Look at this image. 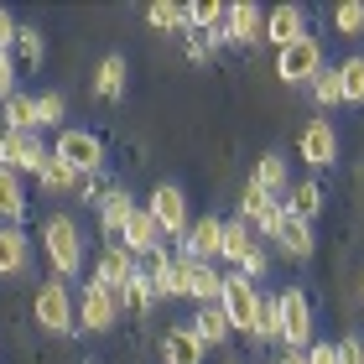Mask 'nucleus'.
I'll return each mask as SVG.
<instances>
[{"label":"nucleus","mask_w":364,"mask_h":364,"mask_svg":"<svg viewBox=\"0 0 364 364\" xmlns=\"http://www.w3.org/2000/svg\"><path fill=\"white\" fill-rule=\"evenodd\" d=\"M136 198H130L125 188H114V182H109V193H105V203H99V224H105V235H114V240H120V229L130 224V219H136Z\"/></svg>","instance_id":"412c9836"},{"label":"nucleus","mask_w":364,"mask_h":364,"mask_svg":"<svg viewBox=\"0 0 364 364\" xmlns=\"http://www.w3.org/2000/svg\"><path fill=\"white\" fill-rule=\"evenodd\" d=\"M255 343H281V302H276V296H266V302H260Z\"/></svg>","instance_id":"e433bc0d"},{"label":"nucleus","mask_w":364,"mask_h":364,"mask_svg":"<svg viewBox=\"0 0 364 364\" xmlns=\"http://www.w3.org/2000/svg\"><path fill=\"white\" fill-rule=\"evenodd\" d=\"M193 333L198 338H203V349H208V343H224L229 333H235V323H229V312H224V302H203V307H198L193 312Z\"/></svg>","instance_id":"4be33fe9"},{"label":"nucleus","mask_w":364,"mask_h":364,"mask_svg":"<svg viewBox=\"0 0 364 364\" xmlns=\"http://www.w3.org/2000/svg\"><path fill=\"white\" fill-rule=\"evenodd\" d=\"M120 291L99 287V281H89L84 296H78V333H109L114 323H120Z\"/></svg>","instance_id":"6e6552de"},{"label":"nucleus","mask_w":364,"mask_h":364,"mask_svg":"<svg viewBox=\"0 0 364 364\" xmlns=\"http://www.w3.org/2000/svg\"><path fill=\"white\" fill-rule=\"evenodd\" d=\"M31 312H37V323L47 328V333H78V302L68 296V281H58V276L37 287Z\"/></svg>","instance_id":"7ed1b4c3"},{"label":"nucleus","mask_w":364,"mask_h":364,"mask_svg":"<svg viewBox=\"0 0 364 364\" xmlns=\"http://www.w3.org/2000/svg\"><path fill=\"white\" fill-rule=\"evenodd\" d=\"M302 37H307V11L296 6V0L266 11V42H276V53H281V47H291V42H302Z\"/></svg>","instance_id":"4468645a"},{"label":"nucleus","mask_w":364,"mask_h":364,"mask_svg":"<svg viewBox=\"0 0 364 364\" xmlns=\"http://www.w3.org/2000/svg\"><path fill=\"white\" fill-rule=\"evenodd\" d=\"M120 245H125V250L136 255V260H151V255L161 250V245H167V235L156 229V219L146 213V203L136 208V219H130V224L120 229Z\"/></svg>","instance_id":"ddd939ff"},{"label":"nucleus","mask_w":364,"mask_h":364,"mask_svg":"<svg viewBox=\"0 0 364 364\" xmlns=\"http://www.w3.org/2000/svg\"><path fill=\"white\" fill-rule=\"evenodd\" d=\"M177 245H182V260H219V250H224V219H219V213L193 219L188 235H182Z\"/></svg>","instance_id":"9b49d317"},{"label":"nucleus","mask_w":364,"mask_h":364,"mask_svg":"<svg viewBox=\"0 0 364 364\" xmlns=\"http://www.w3.org/2000/svg\"><path fill=\"white\" fill-rule=\"evenodd\" d=\"M16 31H21V21L0 6V53H11V47H16Z\"/></svg>","instance_id":"79ce46f5"},{"label":"nucleus","mask_w":364,"mask_h":364,"mask_svg":"<svg viewBox=\"0 0 364 364\" xmlns=\"http://www.w3.org/2000/svg\"><path fill=\"white\" fill-rule=\"evenodd\" d=\"M296 156L307 161V167H333L338 161V130H333V120H307L302 125V136H296Z\"/></svg>","instance_id":"9d476101"},{"label":"nucleus","mask_w":364,"mask_h":364,"mask_svg":"<svg viewBox=\"0 0 364 364\" xmlns=\"http://www.w3.org/2000/svg\"><path fill=\"white\" fill-rule=\"evenodd\" d=\"M6 130H42L37 125V94H11L6 99Z\"/></svg>","instance_id":"7c9ffc66"},{"label":"nucleus","mask_w":364,"mask_h":364,"mask_svg":"<svg viewBox=\"0 0 364 364\" xmlns=\"http://www.w3.org/2000/svg\"><path fill=\"white\" fill-rule=\"evenodd\" d=\"M312 99H318V109H333V105H343V78H338V68H323L318 78H312Z\"/></svg>","instance_id":"72a5a7b5"},{"label":"nucleus","mask_w":364,"mask_h":364,"mask_svg":"<svg viewBox=\"0 0 364 364\" xmlns=\"http://www.w3.org/2000/svg\"><path fill=\"white\" fill-rule=\"evenodd\" d=\"M266 271H271V255H266V250H260V245H255V250H250V255L240 260V276H250V281H260Z\"/></svg>","instance_id":"ea45409f"},{"label":"nucleus","mask_w":364,"mask_h":364,"mask_svg":"<svg viewBox=\"0 0 364 364\" xmlns=\"http://www.w3.org/2000/svg\"><path fill=\"white\" fill-rule=\"evenodd\" d=\"M188 26L203 31L208 47H219L224 42V26H229V6H224V0H193V6H188Z\"/></svg>","instance_id":"aec40b11"},{"label":"nucleus","mask_w":364,"mask_h":364,"mask_svg":"<svg viewBox=\"0 0 364 364\" xmlns=\"http://www.w3.org/2000/svg\"><path fill=\"white\" fill-rule=\"evenodd\" d=\"M11 53L21 58L26 68H37V63H42V53H47V42H42V26L21 21V31H16V47H11Z\"/></svg>","instance_id":"473e14b6"},{"label":"nucleus","mask_w":364,"mask_h":364,"mask_svg":"<svg viewBox=\"0 0 364 364\" xmlns=\"http://www.w3.org/2000/svg\"><path fill=\"white\" fill-rule=\"evenodd\" d=\"M203 338L193 333V328H172L167 338H161V364H203Z\"/></svg>","instance_id":"b1692460"},{"label":"nucleus","mask_w":364,"mask_h":364,"mask_svg":"<svg viewBox=\"0 0 364 364\" xmlns=\"http://www.w3.org/2000/svg\"><path fill=\"white\" fill-rule=\"evenodd\" d=\"M333 26L343 31V37H359V31H364V0H343V6H333Z\"/></svg>","instance_id":"58836bf2"},{"label":"nucleus","mask_w":364,"mask_h":364,"mask_svg":"<svg viewBox=\"0 0 364 364\" xmlns=\"http://www.w3.org/2000/svg\"><path fill=\"white\" fill-rule=\"evenodd\" d=\"M359 291H364V276H359Z\"/></svg>","instance_id":"de8ad7c7"},{"label":"nucleus","mask_w":364,"mask_h":364,"mask_svg":"<svg viewBox=\"0 0 364 364\" xmlns=\"http://www.w3.org/2000/svg\"><path fill=\"white\" fill-rule=\"evenodd\" d=\"M16 94V53H0V99Z\"/></svg>","instance_id":"a19ab883"},{"label":"nucleus","mask_w":364,"mask_h":364,"mask_svg":"<svg viewBox=\"0 0 364 364\" xmlns=\"http://www.w3.org/2000/svg\"><path fill=\"white\" fill-rule=\"evenodd\" d=\"M63 114H68V99H63L58 89H42L37 94V125L53 130V125H63Z\"/></svg>","instance_id":"4c0bfd02"},{"label":"nucleus","mask_w":364,"mask_h":364,"mask_svg":"<svg viewBox=\"0 0 364 364\" xmlns=\"http://www.w3.org/2000/svg\"><path fill=\"white\" fill-rule=\"evenodd\" d=\"M0 219L6 224H21L26 219V182L0 167Z\"/></svg>","instance_id":"bb28decb"},{"label":"nucleus","mask_w":364,"mask_h":364,"mask_svg":"<svg viewBox=\"0 0 364 364\" xmlns=\"http://www.w3.org/2000/svg\"><path fill=\"white\" fill-rule=\"evenodd\" d=\"M146 21H151V26H161V31H188V6L156 0V6H146Z\"/></svg>","instance_id":"c9c22d12"},{"label":"nucleus","mask_w":364,"mask_h":364,"mask_svg":"<svg viewBox=\"0 0 364 364\" xmlns=\"http://www.w3.org/2000/svg\"><path fill=\"white\" fill-rule=\"evenodd\" d=\"M276 245L287 250L291 260H307L312 250H318V240H312V224L302 219V213H291V208H281V229H276Z\"/></svg>","instance_id":"a211bd4d"},{"label":"nucleus","mask_w":364,"mask_h":364,"mask_svg":"<svg viewBox=\"0 0 364 364\" xmlns=\"http://www.w3.org/2000/svg\"><path fill=\"white\" fill-rule=\"evenodd\" d=\"M281 208H287V203H276V198H271L266 188H255V182L240 193V213H245V224L255 219V229H260V235H271V240H276V229H281Z\"/></svg>","instance_id":"2eb2a0df"},{"label":"nucleus","mask_w":364,"mask_h":364,"mask_svg":"<svg viewBox=\"0 0 364 364\" xmlns=\"http://www.w3.org/2000/svg\"><path fill=\"white\" fill-rule=\"evenodd\" d=\"M37 182H42V193H78V182H84V177H78L63 156H53V161L42 167V177H37Z\"/></svg>","instance_id":"2f4dec72"},{"label":"nucleus","mask_w":364,"mask_h":364,"mask_svg":"<svg viewBox=\"0 0 364 364\" xmlns=\"http://www.w3.org/2000/svg\"><path fill=\"white\" fill-rule=\"evenodd\" d=\"M255 250V229L245 224V219H224V250H219V260H229V266H240L245 255Z\"/></svg>","instance_id":"cd10ccee"},{"label":"nucleus","mask_w":364,"mask_h":364,"mask_svg":"<svg viewBox=\"0 0 364 364\" xmlns=\"http://www.w3.org/2000/svg\"><path fill=\"white\" fill-rule=\"evenodd\" d=\"M146 213L156 219V229L167 240H182L188 235V224H193V213H188V193L177 188V182H156L151 198H146Z\"/></svg>","instance_id":"423d86ee"},{"label":"nucleus","mask_w":364,"mask_h":364,"mask_svg":"<svg viewBox=\"0 0 364 364\" xmlns=\"http://www.w3.org/2000/svg\"><path fill=\"white\" fill-rule=\"evenodd\" d=\"M323 68L328 63H323V42L318 37H302V42H291V47L276 53V78H287V84H312Z\"/></svg>","instance_id":"1a4fd4ad"},{"label":"nucleus","mask_w":364,"mask_h":364,"mask_svg":"<svg viewBox=\"0 0 364 364\" xmlns=\"http://www.w3.org/2000/svg\"><path fill=\"white\" fill-rule=\"evenodd\" d=\"M136 271H141V260L130 255L125 245H109V250L99 255V266H94V281H99V287H109V291H120Z\"/></svg>","instance_id":"6ab92c4d"},{"label":"nucleus","mask_w":364,"mask_h":364,"mask_svg":"<svg viewBox=\"0 0 364 364\" xmlns=\"http://www.w3.org/2000/svg\"><path fill=\"white\" fill-rule=\"evenodd\" d=\"M255 188H266L271 198H281V193H291V172H287V156H281V151H266V156H260L255 161Z\"/></svg>","instance_id":"a878e982"},{"label":"nucleus","mask_w":364,"mask_h":364,"mask_svg":"<svg viewBox=\"0 0 364 364\" xmlns=\"http://www.w3.org/2000/svg\"><path fill=\"white\" fill-rule=\"evenodd\" d=\"M229 364H240V359H229Z\"/></svg>","instance_id":"09e8293b"},{"label":"nucleus","mask_w":364,"mask_h":364,"mask_svg":"<svg viewBox=\"0 0 364 364\" xmlns=\"http://www.w3.org/2000/svg\"><path fill=\"white\" fill-rule=\"evenodd\" d=\"M53 161V151H47V141H42V130H6L0 136V167L16 172V177H42V167Z\"/></svg>","instance_id":"f03ea898"},{"label":"nucleus","mask_w":364,"mask_h":364,"mask_svg":"<svg viewBox=\"0 0 364 364\" xmlns=\"http://www.w3.org/2000/svg\"><path fill=\"white\" fill-rule=\"evenodd\" d=\"M266 37V11L255 6V0H235L229 6V26H224V42H240V47H250Z\"/></svg>","instance_id":"dca6fc26"},{"label":"nucleus","mask_w":364,"mask_h":364,"mask_svg":"<svg viewBox=\"0 0 364 364\" xmlns=\"http://www.w3.org/2000/svg\"><path fill=\"white\" fill-rule=\"evenodd\" d=\"M287 208L291 213H302V219L312 224V219H318V208H323V188H318V182H291V193H287Z\"/></svg>","instance_id":"c756f323"},{"label":"nucleus","mask_w":364,"mask_h":364,"mask_svg":"<svg viewBox=\"0 0 364 364\" xmlns=\"http://www.w3.org/2000/svg\"><path fill=\"white\" fill-rule=\"evenodd\" d=\"M338 78H343V105H364V58H343L338 63Z\"/></svg>","instance_id":"f704fd0d"},{"label":"nucleus","mask_w":364,"mask_h":364,"mask_svg":"<svg viewBox=\"0 0 364 364\" xmlns=\"http://www.w3.org/2000/svg\"><path fill=\"white\" fill-rule=\"evenodd\" d=\"M120 307H125V312H136V318L156 307V287H151V276H146V266H141V271L120 287Z\"/></svg>","instance_id":"c85d7f7f"},{"label":"nucleus","mask_w":364,"mask_h":364,"mask_svg":"<svg viewBox=\"0 0 364 364\" xmlns=\"http://www.w3.org/2000/svg\"><path fill=\"white\" fill-rule=\"evenodd\" d=\"M276 364H307V354H296V349H287V354H281Z\"/></svg>","instance_id":"49530a36"},{"label":"nucleus","mask_w":364,"mask_h":364,"mask_svg":"<svg viewBox=\"0 0 364 364\" xmlns=\"http://www.w3.org/2000/svg\"><path fill=\"white\" fill-rule=\"evenodd\" d=\"M141 266H146V276H151V287H156V302L161 296H188V260L172 255L167 245H161L151 260H141Z\"/></svg>","instance_id":"f8f14e48"},{"label":"nucleus","mask_w":364,"mask_h":364,"mask_svg":"<svg viewBox=\"0 0 364 364\" xmlns=\"http://www.w3.org/2000/svg\"><path fill=\"white\" fill-rule=\"evenodd\" d=\"M53 156H63L78 177H99V172H105V141H99L94 130H84V125L63 130L58 146H53Z\"/></svg>","instance_id":"20e7f679"},{"label":"nucleus","mask_w":364,"mask_h":364,"mask_svg":"<svg viewBox=\"0 0 364 364\" xmlns=\"http://www.w3.org/2000/svg\"><path fill=\"white\" fill-rule=\"evenodd\" d=\"M338 364H364V343L359 338H343L338 343Z\"/></svg>","instance_id":"a18cd8bd"},{"label":"nucleus","mask_w":364,"mask_h":364,"mask_svg":"<svg viewBox=\"0 0 364 364\" xmlns=\"http://www.w3.org/2000/svg\"><path fill=\"white\" fill-rule=\"evenodd\" d=\"M307 364H338V343H312V349H307Z\"/></svg>","instance_id":"37998d69"},{"label":"nucleus","mask_w":364,"mask_h":364,"mask_svg":"<svg viewBox=\"0 0 364 364\" xmlns=\"http://www.w3.org/2000/svg\"><path fill=\"white\" fill-rule=\"evenodd\" d=\"M276 302H281V343L296 349V354H307L312 343H318V338H312V328H318V323H312V302L296 287L276 291Z\"/></svg>","instance_id":"39448f33"},{"label":"nucleus","mask_w":364,"mask_h":364,"mask_svg":"<svg viewBox=\"0 0 364 364\" xmlns=\"http://www.w3.org/2000/svg\"><path fill=\"white\" fill-rule=\"evenodd\" d=\"M224 312H229V323L240 328V333H250L255 338V323H260V302H266V296H260V287L250 276H240V271H229L224 276Z\"/></svg>","instance_id":"0eeeda50"},{"label":"nucleus","mask_w":364,"mask_h":364,"mask_svg":"<svg viewBox=\"0 0 364 364\" xmlns=\"http://www.w3.org/2000/svg\"><path fill=\"white\" fill-rule=\"evenodd\" d=\"M31 271V235L21 224H0V276H26Z\"/></svg>","instance_id":"f3484780"},{"label":"nucleus","mask_w":364,"mask_h":364,"mask_svg":"<svg viewBox=\"0 0 364 364\" xmlns=\"http://www.w3.org/2000/svg\"><path fill=\"white\" fill-rule=\"evenodd\" d=\"M125 84H130V63L120 53H105V58H99V68H94V94L99 99H120Z\"/></svg>","instance_id":"5701e85b"},{"label":"nucleus","mask_w":364,"mask_h":364,"mask_svg":"<svg viewBox=\"0 0 364 364\" xmlns=\"http://www.w3.org/2000/svg\"><path fill=\"white\" fill-rule=\"evenodd\" d=\"M188 296H193L198 307L224 296V276L213 271V260H188Z\"/></svg>","instance_id":"393cba45"},{"label":"nucleus","mask_w":364,"mask_h":364,"mask_svg":"<svg viewBox=\"0 0 364 364\" xmlns=\"http://www.w3.org/2000/svg\"><path fill=\"white\" fill-rule=\"evenodd\" d=\"M105 182H99V177H84V182H78V198H84V203H105Z\"/></svg>","instance_id":"c03bdc74"},{"label":"nucleus","mask_w":364,"mask_h":364,"mask_svg":"<svg viewBox=\"0 0 364 364\" xmlns=\"http://www.w3.org/2000/svg\"><path fill=\"white\" fill-rule=\"evenodd\" d=\"M37 245H42L47 266L58 271V281H68V276L84 271V229H78L68 213H53V219H42Z\"/></svg>","instance_id":"f257e3e1"}]
</instances>
